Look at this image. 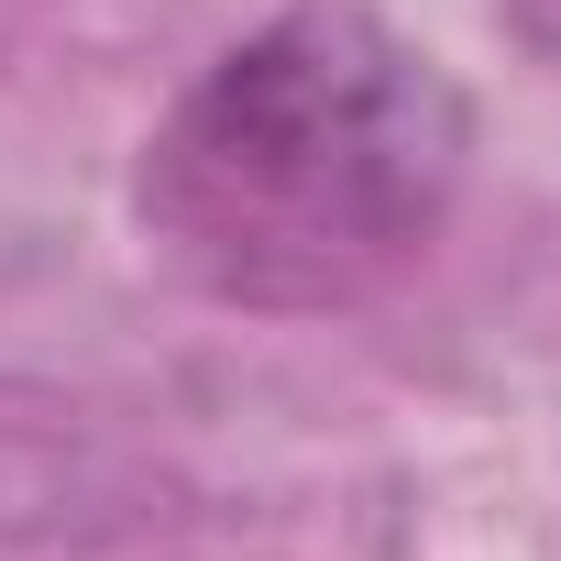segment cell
<instances>
[{"instance_id":"6da1fadb","label":"cell","mask_w":561,"mask_h":561,"mask_svg":"<svg viewBox=\"0 0 561 561\" xmlns=\"http://www.w3.org/2000/svg\"><path fill=\"white\" fill-rule=\"evenodd\" d=\"M473 111L375 12H309L231 45L144 144V231L231 309H353L440 242Z\"/></svg>"}]
</instances>
